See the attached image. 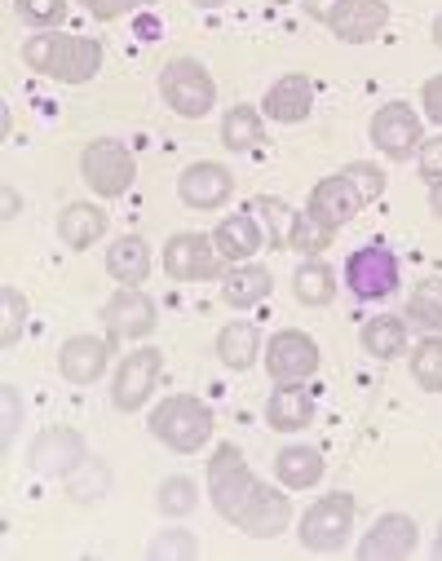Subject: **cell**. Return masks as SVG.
Segmentation results:
<instances>
[{
    "label": "cell",
    "mask_w": 442,
    "mask_h": 561,
    "mask_svg": "<svg viewBox=\"0 0 442 561\" xmlns=\"http://www.w3.org/2000/svg\"><path fill=\"white\" fill-rule=\"evenodd\" d=\"M341 5H345V0H306V14H310L315 23H324V27H328V23H332V14H337Z\"/></svg>",
    "instance_id": "44"
},
{
    "label": "cell",
    "mask_w": 442,
    "mask_h": 561,
    "mask_svg": "<svg viewBox=\"0 0 442 561\" xmlns=\"http://www.w3.org/2000/svg\"><path fill=\"white\" fill-rule=\"evenodd\" d=\"M213 243H217L222 261H248V256H257V252H261L265 230L257 226V217H252V213H230L226 221H217Z\"/></svg>",
    "instance_id": "23"
},
{
    "label": "cell",
    "mask_w": 442,
    "mask_h": 561,
    "mask_svg": "<svg viewBox=\"0 0 442 561\" xmlns=\"http://www.w3.org/2000/svg\"><path fill=\"white\" fill-rule=\"evenodd\" d=\"M350 530H354V495L345 491H328L319 495L306 513H302V548L310 552H341L350 543Z\"/></svg>",
    "instance_id": "5"
},
{
    "label": "cell",
    "mask_w": 442,
    "mask_h": 561,
    "mask_svg": "<svg viewBox=\"0 0 442 561\" xmlns=\"http://www.w3.org/2000/svg\"><path fill=\"white\" fill-rule=\"evenodd\" d=\"M420 106H424V115H429L433 124H442V76L424 80V89H420Z\"/></svg>",
    "instance_id": "42"
},
{
    "label": "cell",
    "mask_w": 442,
    "mask_h": 561,
    "mask_svg": "<svg viewBox=\"0 0 442 561\" xmlns=\"http://www.w3.org/2000/svg\"><path fill=\"white\" fill-rule=\"evenodd\" d=\"M429 208H433V217L442 221V182H429Z\"/></svg>",
    "instance_id": "45"
},
{
    "label": "cell",
    "mask_w": 442,
    "mask_h": 561,
    "mask_svg": "<svg viewBox=\"0 0 442 561\" xmlns=\"http://www.w3.org/2000/svg\"><path fill=\"white\" fill-rule=\"evenodd\" d=\"M106 486H111V478H106V469H102V460H84L71 478H67V491H71V500L76 504H98L102 495H106Z\"/></svg>",
    "instance_id": "35"
},
{
    "label": "cell",
    "mask_w": 442,
    "mask_h": 561,
    "mask_svg": "<svg viewBox=\"0 0 442 561\" xmlns=\"http://www.w3.org/2000/svg\"><path fill=\"white\" fill-rule=\"evenodd\" d=\"M433 45H438V49H442V14H438V19H433Z\"/></svg>",
    "instance_id": "48"
},
{
    "label": "cell",
    "mask_w": 442,
    "mask_h": 561,
    "mask_svg": "<svg viewBox=\"0 0 442 561\" xmlns=\"http://www.w3.org/2000/svg\"><path fill=\"white\" fill-rule=\"evenodd\" d=\"M420 543V526L407 513H385L359 543V561H403Z\"/></svg>",
    "instance_id": "15"
},
{
    "label": "cell",
    "mask_w": 442,
    "mask_h": 561,
    "mask_svg": "<svg viewBox=\"0 0 442 561\" xmlns=\"http://www.w3.org/2000/svg\"><path fill=\"white\" fill-rule=\"evenodd\" d=\"M265 137V124H261V111L257 106H230L226 119H222V147L235 151V156H248L261 147Z\"/></svg>",
    "instance_id": "29"
},
{
    "label": "cell",
    "mask_w": 442,
    "mask_h": 561,
    "mask_svg": "<svg viewBox=\"0 0 442 561\" xmlns=\"http://www.w3.org/2000/svg\"><path fill=\"white\" fill-rule=\"evenodd\" d=\"M165 376V354L141 345L133 354H124V363L115 367V380H111V402L115 411H141L146 402H151L156 385Z\"/></svg>",
    "instance_id": "8"
},
{
    "label": "cell",
    "mask_w": 442,
    "mask_h": 561,
    "mask_svg": "<svg viewBox=\"0 0 442 561\" xmlns=\"http://www.w3.org/2000/svg\"><path fill=\"white\" fill-rule=\"evenodd\" d=\"M80 178L89 182L93 195L120 199L137 178V160L120 137H93V142L80 151Z\"/></svg>",
    "instance_id": "4"
},
{
    "label": "cell",
    "mask_w": 442,
    "mask_h": 561,
    "mask_svg": "<svg viewBox=\"0 0 442 561\" xmlns=\"http://www.w3.org/2000/svg\"><path fill=\"white\" fill-rule=\"evenodd\" d=\"M111 363V345L102 336H71L63 350H58V371L71 380V385H93L102 380Z\"/></svg>",
    "instance_id": "19"
},
{
    "label": "cell",
    "mask_w": 442,
    "mask_h": 561,
    "mask_svg": "<svg viewBox=\"0 0 442 561\" xmlns=\"http://www.w3.org/2000/svg\"><path fill=\"white\" fill-rule=\"evenodd\" d=\"M160 93H165V102H169L182 119H204V115L217 106V84H213L208 67L195 62V58H173V62L160 71Z\"/></svg>",
    "instance_id": "6"
},
{
    "label": "cell",
    "mask_w": 442,
    "mask_h": 561,
    "mask_svg": "<svg viewBox=\"0 0 442 561\" xmlns=\"http://www.w3.org/2000/svg\"><path fill=\"white\" fill-rule=\"evenodd\" d=\"M0 407H5V420H0V447H5V456L14 451V438H19V425H23V398H19V385H0Z\"/></svg>",
    "instance_id": "39"
},
{
    "label": "cell",
    "mask_w": 442,
    "mask_h": 561,
    "mask_svg": "<svg viewBox=\"0 0 442 561\" xmlns=\"http://www.w3.org/2000/svg\"><path fill=\"white\" fill-rule=\"evenodd\" d=\"M363 204H367V195H363V191H359V182L341 169V173H332V178L315 182L306 213H315L319 221H328L332 230H341V226H350V221L363 213Z\"/></svg>",
    "instance_id": "14"
},
{
    "label": "cell",
    "mask_w": 442,
    "mask_h": 561,
    "mask_svg": "<svg viewBox=\"0 0 442 561\" xmlns=\"http://www.w3.org/2000/svg\"><path fill=\"white\" fill-rule=\"evenodd\" d=\"M411 376L424 393H442V332H429L411 350Z\"/></svg>",
    "instance_id": "32"
},
{
    "label": "cell",
    "mask_w": 442,
    "mask_h": 561,
    "mask_svg": "<svg viewBox=\"0 0 442 561\" xmlns=\"http://www.w3.org/2000/svg\"><path fill=\"white\" fill-rule=\"evenodd\" d=\"M433 561H442V522H438V535H433Z\"/></svg>",
    "instance_id": "47"
},
{
    "label": "cell",
    "mask_w": 442,
    "mask_h": 561,
    "mask_svg": "<svg viewBox=\"0 0 442 561\" xmlns=\"http://www.w3.org/2000/svg\"><path fill=\"white\" fill-rule=\"evenodd\" d=\"M359 341H363V350H367L372 358L389 363V358H398V354L407 350V319H398V314H376V319L363 323Z\"/></svg>",
    "instance_id": "28"
},
{
    "label": "cell",
    "mask_w": 442,
    "mask_h": 561,
    "mask_svg": "<svg viewBox=\"0 0 442 561\" xmlns=\"http://www.w3.org/2000/svg\"><path fill=\"white\" fill-rule=\"evenodd\" d=\"M315 420V398L306 385H274L270 402H265V425L279 434H302Z\"/></svg>",
    "instance_id": "21"
},
{
    "label": "cell",
    "mask_w": 442,
    "mask_h": 561,
    "mask_svg": "<svg viewBox=\"0 0 442 561\" xmlns=\"http://www.w3.org/2000/svg\"><path fill=\"white\" fill-rule=\"evenodd\" d=\"M80 5L98 19V23H111V19H120V14H128V0H80Z\"/></svg>",
    "instance_id": "43"
},
{
    "label": "cell",
    "mask_w": 442,
    "mask_h": 561,
    "mask_svg": "<svg viewBox=\"0 0 442 561\" xmlns=\"http://www.w3.org/2000/svg\"><path fill=\"white\" fill-rule=\"evenodd\" d=\"M191 5H195V10H222L226 0H191Z\"/></svg>",
    "instance_id": "46"
},
{
    "label": "cell",
    "mask_w": 442,
    "mask_h": 561,
    "mask_svg": "<svg viewBox=\"0 0 442 561\" xmlns=\"http://www.w3.org/2000/svg\"><path fill=\"white\" fill-rule=\"evenodd\" d=\"M102 319H106L115 341H146L156 332V323H160V310H156V301L146 297L141 288H120L102 306Z\"/></svg>",
    "instance_id": "13"
},
{
    "label": "cell",
    "mask_w": 442,
    "mask_h": 561,
    "mask_svg": "<svg viewBox=\"0 0 442 561\" xmlns=\"http://www.w3.org/2000/svg\"><path fill=\"white\" fill-rule=\"evenodd\" d=\"M420 142H424V128H420V115L407 102H385L372 115V147L385 160H407V156L420 151Z\"/></svg>",
    "instance_id": "12"
},
{
    "label": "cell",
    "mask_w": 442,
    "mask_h": 561,
    "mask_svg": "<svg viewBox=\"0 0 442 561\" xmlns=\"http://www.w3.org/2000/svg\"><path fill=\"white\" fill-rule=\"evenodd\" d=\"M195 504H200V486H195L191 478H182V473L165 478L160 491H156V508H160L165 517H191Z\"/></svg>",
    "instance_id": "33"
},
{
    "label": "cell",
    "mask_w": 442,
    "mask_h": 561,
    "mask_svg": "<svg viewBox=\"0 0 442 561\" xmlns=\"http://www.w3.org/2000/svg\"><path fill=\"white\" fill-rule=\"evenodd\" d=\"M252 208H257V213L265 217V243H270V248H287V226H292V208H287L283 199H265V195H261V199H257Z\"/></svg>",
    "instance_id": "38"
},
{
    "label": "cell",
    "mask_w": 442,
    "mask_h": 561,
    "mask_svg": "<svg viewBox=\"0 0 442 561\" xmlns=\"http://www.w3.org/2000/svg\"><path fill=\"white\" fill-rule=\"evenodd\" d=\"M261 111H265V119H274V124H302L310 111H315V84H310V76H279L270 89H265V102H261Z\"/></svg>",
    "instance_id": "17"
},
{
    "label": "cell",
    "mask_w": 442,
    "mask_h": 561,
    "mask_svg": "<svg viewBox=\"0 0 442 561\" xmlns=\"http://www.w3.org/2000/svg\"><path fill=\"white\" fill-rule=\"evenodd\" d=\"M89 460V447L84 438L71 430V425H54V430H41L27 447V465L41 473V478H71L80 465Z\"/></svg>",
    "instance_id": "11"
},
{
    "label": "cell",
    "mask_w": 442,
    "mask_h": 561,
    "mask_svg": "<svg viewBox=\"0 0 442 561\" xmlns=\"http://www.w3.org/2000/svg\"><path fill=\"white\" fill-rule=\"evenodd\" d=\"M292 297H297L302 306H328L337 297V270L319 256L302 261L297 274H292Z\"/></svg>",
    "instance_id": "27"
},
{
    "label": "cell",
    "mask_w": 442,
    "mask_h": 561,
    "mask_svg": "<svg viewBox=\"0 0 442 561\" xmlns=\"http://www.w3.org/2000/svg\"><path fill=\"white\" fill-rule=\"evenodd\" d=\"M151 243L141 234H120L111 248H106V274L115 278L120 288H141L151 278Z\"/></svg>",
    "instance_id": "20"
},
{
    "label": "cell",
    "mask_w": 442,
    "mask_h": 561,
    "mask_svg": "<svg viewBox=\"0 0 442 561\" xmlns=\"http://www.w3.org/2000/svg\"><path fill=\"white\" fill-rule=\"evenodd\" d=\"M416 160H420L424 182H442V137H429V142H420Z\"/></svg>",
    "instance_id": "40"
},
{
    "label": "cell",
    "mask_w": 442,
    "mask_h": 561,
    "mask_svg": "<svg viewBox=\"0 0 442 561\" xmlns=\"http://www.w3.org/2000/svg\"><path fill=\"white\" fill-rule=\"evenodd\" d=\"M398 284H403V270H398V256L385 243H367V248L350 252V261H345V288L359 301H385V297L398 293Z\"/></svg>",
    "instance_id": "7"
},
{
    "label": "cell",
    "mask_w": 442,
    "mask_h": 561,
    "mask_svg": "<svg viewBox=\"0 0 442 561\" xmlns=\"http://www.w3.org/2000/svg\"><path fill=\"white\" fill-rule=\"evenodd\" d=\"M270 288H274V274H270L265 265L239 261V265H230L226 278H222V301H226L230 310H252V306H261V301L270 297Z\"/></svg>",
    "instance_id": "22"
},
{
    "label": "cell",
    "mask_w": 442,
    "mask_h": 561,
    "mask_svg": "<svg viewBox=\"0 0 442 561\" xmlns=\"http://www.w3.org/2000/svg\"><path fill=\"white\" fill-rule=\"evenodd\" d=\"M151 552L156 561H195L200 557V539L191 535V530H182V526H169V530H160L156 539H151Z\"/></svg>",
    "instance_id": "36"
},
{
    "label": "cell",
    "mask_w": 442,
    "mask_h": 561,
    "mask_svg": "<svg viewBox=\"0 0 442 561\" xmlns=\"http://www.w3.org/2000/svg\"><path fill=\"white\" fill-rule=\"evenodd\" d=\"M102 234H106V213H102L98 204H67V208L58 213V239H63L71 252L93 248Z\"/></svg>",
    "instance_id": "25"
},
{
    "label": "cell",
    "mask_w": 442,
    "mask_h": 561,
    "mask_svg": "<svg viewBox=\"0 0 442 561\" xmlns=\"http://www.w3.org/2000/svg\"><path fill=\"white\" fill-rule=\"evenodd\" d=\"M208 500L222 513V522L239 526L252 539H279L292 526V500L283 491L257 482L243 451L230 443H222L208 456Z\"/></svg>",
    "instance_id": "1"
},
{
    "label": "cell",
    "mask_w": 442,
    "mask_h": 561,
    "mask_svg": "<svg viewBox=\"0 0 442 561\" xmlns=\"http://www.w3.org/2000/svg\"><path fill=\"white\" fill-rule=\"evenodd\" d=\"M389 23V5L385 0H345V5L332 14V36L345 45H367L372 36H381Z\"/></svg>",
    "instance_id": "18"
},
{
    "label": "cell",
    "mask_w": 442,
    "mask_h": 561,
    "mask_svg": "<svg viewBox=\"0 0 442 561\" xmlns=\"http://www.w3.org/2000/svg\"><path fill=\"white\" fill-rule=\"evenodd\" d=\"M165 274L178 278V284H204V278L222 274V252L213 243V234H195L182 230L165 243Z\"/></svg>",
    "instance_id": "10"
},
{
    "label": "cell",
    "mask_w": 442,
    "mask_h": 561,
    "mask_svg": "<svg viewBox=\"0 0 442 561\" xmlns=\"http://www.w3.org/2000/svg\"><path fill=\"white\" fill-rule=\"evenodd\" d=\"M407 323L424 328V332H442V278L429 274L411 288L407 297Z\"/></svg>",
    "instance_id": "31"
},
{
    "label": "cell",
    "mask_w": 442,
    "mask_h": 561,
    "mask_svg": "<svg viewBox=\"0 0 442 561\" xmlns=\"http://www.w3.org/2000/svg\"><path fill=\"white\" fill-rule=\"evenodd\" d=\"M345 173H350V178H354V182H359V191H363V195H367V199H376V195H381V191H385V173H381V169H376V164H350V169H345Z\"/></svg>",
    "instance_id": "41"
},
{
    "label": "cell",
    "mask_w": 442,
    "mask_h": 561,
    "mask_svg": "<svg viewBox=\"0 0 442 561\" xmlns=\"http://www.w3.org/2000/svg\"><path fill=\"white\" fill-rule=\"evenodd\" d=\"M265 371L274 385H302L319 371V345L315 336L297 332V328H283L265 341Z\"/></svg>",
    "instance_id": "9"
},
{
    "label": "cell",
    "mask_w": 442,
    "mask_h": 561,
    "mask_svg": "<svg viewBox=\"0 0 442 561\" xmlns=\"http://www.w3.org/2000/svg\"><path fill=\"white\" fill-rule=\"evenodd\" d=\"M23 62L58 84H84L102 71V45L71 32H36L23 41Z\"/></svg>",
    "instance_id": "2"
},
{
    "label": "cell",
    "mask_w": 442,
    "mask_h": 561,
    "mask_svg": "<svg viewBox=\"0 0 442 561\" xmlns=\"http://www.w3.org/2000/svg\"><path fill=\"white\" fill-rule=\"evenodd\" d=\"M217 358L230 367V371H248V367H257V358H261V332H257V323H226L222 332H217Z\"/></svg>",
    "instance_id": "26"
},
{
    "label": "cell",
    "mask_w": 442,
    "mask_h": 561,
    "mask_svg": "<svg viewBox=\"0 0 442 561\" xmlns=\"http://www.w3.org/2000/svg\"><path fill=\"white\" fill-rule=\"evenodd\" d=\"M14 14L36 32H54L67 23V0H14Z\"/></svg>",
    "instance_id": "37"
},
{
    "label": "cell",
    "mask_w": 442,
    "mask_h": 561,
    "mask_svg": "<svg viewBox=\"0 0 442 561\" xmlns=\"http://www.w3.org/2000/svg\"><path fill=\"white\" fill-rule=\"evenodd\" d=\"M178 195H182L186 208H195V213H213V208H222V204L235 195V178H230L226 164H217V160H200V164L182 169V178H178Z\"/></svg>",
    "instance_id": "16"
},
{
    "label": "cell",
    "mask_w": 442,
    "mask_h": 561,
    "mask_svg": "<svg viewBox=\"0 0 442 561\" xmlns=\"http://www.w3.org/2000/svg\"><path fill=\"white\" fill-rule=\"evenodd\" d=\"M270 5H287V0H270Z\"/></svg>",
    "instance_id": "49"
},
{
    "label": "cell",
    "mask_w": 442,
    "mask_h": 561,
    "mask_svg": "<svg viewBox=\"0 0 442 561\" xmlns=\"http://www.w3.org/2000/svg\"><path fill=\"white\" fill-rule=\"evenodd\" d=\"M23 328H27V297L14 284H5V288H0V345L14 350Z\"/></svg>",
    "instance_id": "34"
},
{
    "label": "cell",
    "mask_w": 442,
    "mask_h": 561,
    "mask_svg": "<svg viewBox=\"0 0 442 561\" xmlns=\"http://www.w3.org/2000/svg\"><path fill=\"white\" fill-rule=\"evenodd\" d=\"M337 239V230L328 221H319L315 213H292V226H287V248L297 256H319L328 252Z\"/></svg>",
    "instance_id": "30"
},
{
    "label": "cell",
    "mask_w": 442,
    "mask_h": 561,
    "mask_svg": "<svg viewBox=\"0 0 442 561\" xmlns=\"http://www.w3.org/2000/svg\"><path fill=\"white\" fill-rule=\"evenodd\" d=\"M274 478L279 486L287 491H310L324 482V456L315 447H302V443H292V447H279L274 456Z\"/></svg>",
    "instance_id": "24"
},
{
    "label": "cell",
    "mask_w": 442,
    "mask_h": 561,
    "mask_svg": "<svg viewBox=\"0 0 442 561\" xmlns=\"http://www.w3.org/2000/svg\"><path fill=\"white\" fill-rule=\"evenodd\" d=\"M213 407L204 402V398H195V393H173V398H165L156 411H151V434L169 447V451H178V456H195V451H204L208 447V438H213Z\"/></svg>",
    "instance_id": "3"
}]
</instances>
